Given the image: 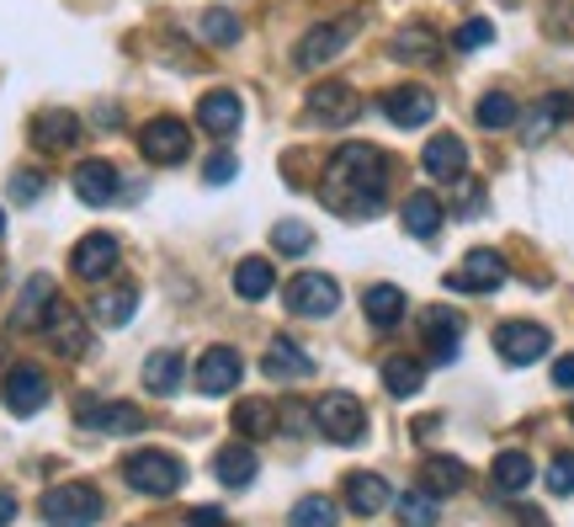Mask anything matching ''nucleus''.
I'll list each match as a JSON object with an SVG mask.
<instances>
[{
	"instance_id": "obj_1",
	"label": "nucleus",
	"mask_w": 574,
	"mask_h": 527,
	"mask_svg": "<svg viewBox=\"0 0 574 527\" xmlns=\"http://www.w3.org/2000/svg\"><path fill=\"white\" fill-rule=\"evenodd\" d=\"M388 155H383L378 144H346V149H335L330 166H325V203H330L335 214L346 218H378L388 208Z\"/></svg>"
},
{
	"instance_id": "obj_2",
	"label": "nucleus",
	"mask_w": 574,
	"mask_h": 527,
	"mask_svg": "<svg viewBox=\"0 0 574 527\" xmlns=\"http://www.w3.org/2000/svg\"><path fill=\"white\" fill-rule=\"evenodd\" d=\"M122 479L139 490V496H176L181 479H187V463L176 453H128L122 458Z\"/></svg>"
},
{
	"instance_id": "obj_3",
	"label": "nucleus",
	"mask_w": 574,
	"mask_h": 527,
	"mask_svg": "<svg viewBox=\"0 0 574 527\" xmlns=\"http://www.w3.org/2000/svg\"><path fill=\"white\" fill-rule=\"evenodd\" d=\"M101 517V496H96V485H53L43 496V523L48 527H91Z\"/></svg>"
},
{
	"instance_id": "obj_4",
	"label": "nucleus",
	"mask_w": 574,
	"mask_h": 527,
	"mask_svg": "<svg viewBox=\"0 0 574 527\" xmlns=\"http://www.w3.org/2000/svg\"><path fill=\"white\" fill-rule=\"evenodd\" d=\"M357 27H362V17H340V22L309 27V32H304V43L293 48V65H298V70H325L335 53L357 38Z\"/></svg>"
},
{
	"instance_id": "obj_5",
	"label": "nucleus",
	"mask_w": 574,
	"mask_h": 527,
	"mask_svg": "<svg viewBox=\"0 0 574 527\" xmlns=\"http://www.w3.org/2000/svg\"><path fill=\"white\" fill-rule=\"evenodd\" d=\"M287 310L304 314V320H330L335 310H340V287H335V277H325V272H298V277H287Z\"/></svg>"
},
{
	"instance_id": "obj_6",
	"label": "nucleus",
	"mask_w": 574,
	"mask_h": 527,
	"mask_svg": "<svg viewBox=\"0 0 574 527\" xmlns=\"http://www.w3.org/2000/svg\"><path fill=\"white\" fill-rule=\"evenodd\" d=\"M314 427L325 431L330 442H362V431H367V410H362L357 394L335 389V394H325V400L314 406Z\"/></svg>"
},
{
	"instance_id": "obj_7",
	"label": "nucleus",
	"mask_w": 574,
	"mask_h": 527,
	"mask_svg": "<svg viewBox=\"0 0 574 527\" xmlns=\"http://www.w3.org/2000/svg\"><path fill=\"white\" fill-rule=\"evenodd\" d=\"M139 149L155 166H181L191 155V128L181 118H149L139 128Z\"/></svg>"
},
{
	"instance_id": "obj_8",
	"label": "nucleus",
	"mask_w": 574,
	"mask_h": 527,
	"mask_svg": "<svg viewBox=\"0 0 574 527\" xmlns=\"http://www.w3.org/2000/svg\"><path fill=\"white\" fill-rule=\"evenodd\" d=\"M553 335L548 325H532V320H505V325H495V352H501L511 368H526V362L548 358Z\"/></svg>"
},
{
	"instance_id": "obj_9",
	"label": "nucleus",
	"mask_w": 574,
	"mask_h": 527,
	"mask_svg": "<svg viewBox=\"0 0 574 527\" xmlns=\"http://www.w3.org/2000/svg\"><path fill=\"white\" fill-rule=\"evenodd\" d=\"M511 277V266H505L501 251H489V245H478V251H468L463 256V266H457L447 283L457 287V293H495V287Z\"/></svg>"
},
{
	"instance_id": "obj_10",
	"label": "nucleus",
	"mask_w": 574,
	"mask_h": 527,
	"mask_svg": "<svg viewBox=\"0 0 574 527\" xmlns=\"http://www.w3.org/2000/svg\"><path fill=\"white\" fill-rule=\"evenodd\" d=\"M197 394H229V389H239V379H245V358H239L235 347H208L202 358H197Z\"/></svg>"
},
{
	"instance_id": "obj_11",
	"label": "nucleus",
	"mask_w": 574,
	"mask_h": 527,
	"mask_svg": "<svg viewBox=\"0 0 574 527\" xmlns=\"http://www.w3.org/2000/svg\"><path fill=\"white\" fill-rule=\"evenodd\" d=\"M378 113L394 128H426L430 113H436V96L426 91V86H394V91L378 96Z\"/></svg>"
},
{
	"instance_id": "obj_12",
	"label": "nucleus",
	"mask_w": 574,
	"mask_h": 527,
	"mask_svg": "<svg viewBox=\"0 0 574 527\" xmlns=\"http://www.w3.org/2000/svg\"><path fill=\"white\" fill-rule=\"evenodd\" d=\"M357 113H362V96L352 86H340V80H325V86L309 91V118L325 123V128H346V123H357Z\"/></svg>"
},
{
	"instance_id": "obj_13",
	"label": "nucleus",
	"mask_w": 574,
	"mask_h": 527,
	"mask_svg": "<svg viewBox=\"0 0 574 527\" xmlns=\"http://www.w3.org/2000/svg\"><path fill=\"white\" fill-rule=\"evenodd\" d=\"M118 256H122V245H118V235H107V230H91V235L80 240L70 251V272L75 277H86V283H96V277H107L112 266H118Z\"/></svg>"
},
{
	"instance_id": "obj_14",
	"label": "nucleus",
	"mask_w": 574,
	"mask_h": 527,
	"mask_svg": "<svg viewBox=\"0 0 574 527\" xmlns=\"http://www.w3.org/2000/svg\"><path fill=\"white\" fill-rule=\"evenodd\" d=\"M6 406L17 410V416H38L48 406V373L38 362H17L6 373Z\"/></svg>"
},
{
	"instance_id": "obj_15",
	"label": "nucleus",
	"mask_w": 574,
	"mask_h": 527,
	"mask_svg": "<svg viewBox=\"0 0 574 527\" xmlns=\"http://www.w3.org/2000/svg\"><path fill=\"white\" fill-rule=\"evenodd\" d=\"M75 421L86 431H139L144 427V410L128 406V400H80V410H75Z\"/></svg>"
},
{
	"instance_id": "obj_16",
	"label": "nucleus",
	"mask_w": 574,
	"mask_h": 527,
	"mask_svg": "<svg viewBox=\"0 0 574 527\" xmlns=\"http://www.w3.org/2000/svg\"><path fill=\"white\" fill-rule=\"evenodd\" d=\"M420 320H426L420 335H426V347H430V362H436V368L457 362V352H463V320H457L453 310H426Z\"/></svg>"
},
{
	"instance_id": "obj_17",
	"label": "nucleus",
	"mask_w": 574,
	"mask_h": 527,
	"mask_svg": "<svg viewBox=\"0 0 574 527\" xmlns=\"http://www.w3.org/2000/svg\"><path fill=\"white\" fill-rule=\"evenodd\" d=\"M420 166H426V176H436V182H463V176H468V144L457 139V134H436V139L426 144V155H420Z\"/></svg>"
},
{
	"instance_id": "obj_18",
	"label": "nucleus",
	"mask_w": 574,
	"mask_h": 527,
	"mask_svg": "<svg viewBox=\"0 0 574 527\" xmlns=\"http://www.w3.org/2000/svg\"><path fill=\"white\" fill-rule=\"evenodd\" d=\"M570 113H574V96H564V91L537 96V101L526 107V118H522V139L526 144H543L558 123H570Z\"/></svg>"
},
{
	"instance_id": "obj_19",
	"label": "nucleus",
	"mask_w": 574,
	"mask_h": 527,
	"mask_svg": "<svg viewBox=\"0 0 574 527\" xmlns=\"http://www.w3.org/2000/svg\"><path fill=\"white\" fill-rule=\"evenodd\" d=\"M118 187H122V176L107 166V160H80V166H75V197L91 203V208L118 203Z\"/></svg>"
},
{
	"instance_id": "obj_20",
	"label": "nucleus",
	"mask_w": 574,
	"mask_h": 527,
	"mask_svg": "<svg viewBox=\"0 0 574 527\" xmlns=\"http://www.w3.org/2000/svg\"><path fill=\"white\" fill-rule=\"evenodd\" d=\"M197 123H202L214 139L239 134V123H245V101H239V91H208L202 101H197Z\"/></svg>"
},
{
	"instance_id": "obj_21",
	"label": "nucleus",
	"mask_w": 574,
	"mask_h": 527,
	"mask_svg": "<svg viewBox=\"0 0 574 527\" xmlns=\"http://www.w3.org/2000/svg\"><path fill=\"white\" fill-rule=\"evenodd\" d=\"M43 335L53 341L59 358H80V352H86V325H80V314H75L65 299H53V310L43 314Z\"/></svg>"
},
{
	"instance_id": "obj_22",
	"label": "nucleus",
	"mask_w": 574,
	"mask_h": 527,
	"mask_svg": "<svg viewBox=\"0 0 574 527\" xmlns=\"http://www.w3.org/2000/svg\"><path fill=\"white\" fill-rule=\"evenodd\" d=\"M75 139H80V118H75V113H65V107H48V113H38V118H32V144H38L43 155L75 149Z\"/></svg>"
},
{
	"instance_id": "obj_23",
	"label": "nucleus",
	"mask_w": 574,
	"mask_h": 527,
	"mask_svg": "<svg viewBox=\"0 0 574 527\" xmlns=\"http://www.w3.org/2000/svg\"><path fill=\"white\" fill-rule=\"evenodd\" d=\"M346 506H352L357 517H378L383 506H394V490H388V479L383 475L357 469V475H346Z\"/></svg>"
},
{
	"instance_id": "obj_24",
	"label": "nucleus",
	"mask_w": 574,
	"mask_h": 527,
	"mask_svg": "<svg viewBox=\"0 0 574 527\" xmlns=\"http://www.w3.org/2000/svg\"><path fill=\"white\" fill-rule=\"evenodd\" d=\"M181 379H187V358H181V352L160 347V352H149V358H144V389H149V394H160V400H166V394L181 389Z\"/></svg>"
},
{
	"instance_id": "obj_25",
	"label": "nucleus",
	"mask_w": 574,
	"mask_h": 527,
	"mask_svg": "<svg viewBox=\"0 0 574 527\" xmlns=\"http://www.w3.org/2000/svg\"><path fill=\"white\" fill-rule=\"evenodd\" d=\"M256 469H261V458H256L250 442H229V448L214 458V475L224 490H245V485L256 479Z\"/></svg>"
},
{
	"instance_id": "obj_26",
	"label": "nucleus",
	"mask_w": 574,
	"mask_h": 527,
	"mask_svg": "<svg viewBox=\"0 0 574 527\" xmlns=\"http://www.w3.org/2000/svg\"><path fill=\"white\" fill-rule=\"evenodd\" d=\"M405 293L394 283H373L367 293H362V314H367V325H378V331H394L399 320H405Z\"/></svg>"
},
{
	"instance_id": "obj_27",
	"label": "nucleus",
	"mask_w": 574,
	"mask_h": 527,
	"mask_svg": "<svg viewBox=\"0 0 574 527\" xmlns=\"http://www.w3.org/2000/svg\"><path fill=\"white\" fill-rule=\"evenodd\" d=\"M133 310H139V287H133V283L101 287V293H96V304H91L96 325H107V331H118V325H128V320H133Z\"/></svg>"
},
{
	"instance_id": "obj_28",
	"label": "nucleus",
	"mask_w": 574,
	"mask_h": 527,
	"mask_svg": "<svg viewBox=\"0 0 574 527\" xmlns=\"http://www.w3.org/2000/svg\"><path fill=\"white\" fill-rule=\"evenodd\" d=\"M463 485H468V469H463L457 458L430 453L426 463H420V490H426V496H436V501H442V496H457Z\"/></svg>"
},
{
	"instance_id": "obj_29",
	"label": "nucleus",
	"mask_w": 574,
	"mask_h": 527,
	"mask_svg": "<svg viewBox=\"0 0 574 527\" xmlns=\"http://www.w3.org/2000/svg\"><path fill=\"white\" fill-rule=\"evenodd\" d=\"M261 368L271 373V379H309L314 373V358L298 347V341H287V335H277L271 347H266V358Z\"/></svg>"
},
{
	"instance_id": "obj_30",
	"label": "nucleus",
	"mask_w": 574,
	"mask_h": 527,
	"mask_svg": "<svg viewBox=\"0 0 574 527\" xmlns=\"http://www.w3.org/2000/svg\"><path fill=\"white\" fill-rule=\"evenodd\" d=\"M53 277H27L22 299H17V331H43V314L53 310Z\"/></svg>"
},
{
	"instance_id": "obj_31",
	"label": "nucleus",
	"mask_w": 574,
	"mask_h": 527,
	"mask_svg": "<svg viewBox=\"0 0 574 527\" xmlns=\"http://www.w3.org/2000/svg\"><path fill=\"white\" fill-rule=\"evenodd\" d=\"M442 218H447L442 197H430V192H409L405 197V230L415 240H430L436 230H442Z\"/></svg>"
},
{
	"instance_id": "obj_32",
	"label": "nucleus",
	"mask_w": 574,
	"mask_h": 527,
	"mask_svg": "<svg viewBox=\"0 0 574 527\" xmlns=\"http://www.w3.org/2000/svg\"><path fill=\"white\" fill-rule=\"evenodd\" d=\"M271 283H277V272H271L266 256H245V262L235 266V293L245 304H261L266 293H271Z\"/></svg>"
},
{
	"instance_id": "obj_33",
	"label": "nucleus",
	"mask_w": 574,
	"mask_h": 527,
	"mask_svg": "<svg viewBox=\"0 0 574 527\" xmlns=\"http://www.w3.org/2000/svg\"><path fill=\"white\" fill-rule=\"evenodd\" d=\"M383 389H388L394 400H415V394L426 389V368L415 358H388L383 362Z\"/></svg>"
},
{
	"instance_id": "obj_34",
	"label": "nucleus",
	"mask_w": 574,
	"mask_h": 527,
	"mask_svg": "<svg viewBox=\"0 0 574 527\" xmlns=\"http://www.w3.org/2000/svg\"><path fill=\"white\" fill-rule=\"evenodd\" d=\"M489 479H495V490L516 496V490H526V485H532V458H526L522 448H505V453H495V469H489Z\"/></svg>"
},
{
	"instance_id": "obj_35",
	"label": "nucleus",
	"mask_w": 574,
	"mask_h": 527,
	"mask_svg": "<svg viewBox=\"0 0 574 527\" xmlns=\"http://www.w3.org/2000/svg\"><path fill=\"white\" fill-rule=\"evenodd\" d=\"M388 53H394V59H415V65H436L442 43H436V32H430V27H405V32H394Z\"/></svg>"
},
{
	"instance_id": "obj_36",
	"label": "nucleus",
	"mask_w": 574,
	"mask_h": 527,
	"mask_svg": "<svg viewBox=\"0 0 574 527\" xmlns=\"http://www.w3.org/2000/svg\"><path fill=\"white\" fill-rule=\"evenodd\" d=\"M478 128H489V134H501V128H516L522 123V107H516V96L511 91H489L478 96Z\"/></svg>"
},
{
	"instance_id": "obj_37",
	"label": "nucleus",
	"mask_w": 574,
	"mask_h": 527,
	"mask_svg": "<svg viewBox=\"0 0 574 527\" xmlns=\"http://www.w3.org/2000/svg\"><path fill=\"white\" fill-rule=\"evenodd\" d=\"M235 431L245 437V442L271 437V431H277V410L266 406V400H239V406H235Z\"/></svg>"
},
{
	"instance_id": "obj_38",
	"label": "nucleus",
	"mask_w": 574,
	"mask_h": 527,
	"mask_svg": "<svg viewBox=\"0 0 574 527\" xmlns=\"http://www.w3.org/2000/svg\"><path fill=\"white\" fill-rule=\"evenodd\" d=\"M197 38H202L208 48H235L239 43V17L214 6V11H202V17H197Z\"/></svg>"
},
{
	"instance_id": "obj_39",
	"label": "nucleus",
	"mask_w": 574,
	"mask_h": 527,
	"mask_svg": "<svg viewBox=\"0 0 574 527\" xmlns=\"http://www.w3.org/2000/svg\"><path fill=\"white\" fill-rule=\"evenodd\" d=\"M394 511H399V523L405 527H436V517H442L436 496H426V490H405V496L394 501Z\"/></svg>"
},
{
	"instance_id": "obj_40",
	"label": "nucleus",
	"mask_w": 574,
	"mask_h": 527,
	"mask_svg": "<svg viewBox=\"0 0 574 527\" xmlns=\"http://www.w3.org/2000/svg\"><path fill=\"white\" fill-rule=\"evenodd\" d=\"M335 517H340V506L330 496H304L287 511V527H335Z\"/></svg>"
},
{
	"instance_id": "obj_41",
	"label": "nucleus",
	"mask_w": 574,
	"mask_h": 527,
	"mask_svg": "<svg viewBox=\"0 0 574 527\" xmlns=\"http://www.w3.org/2000/svg\"><path fill=\"white\" fill-rule=\"evenodd\" d=\"M271 245H277L283 256H304V251L314 245V230L304 224V218H283V224L271 230Z\"/></svg>"
},
{
	"instance_id": "obj_42",
	"label": "nucleus",
	"mask_w": 574,
	"mask_h": 527,
	"mask_svg": "<svg viewBox=\"0 0 574 527\" xmlns=\"http://www.w3.org/2000/svg\"><path fill=\"white\" fill-rule=\"evenodd\" d=\"M453 43L463 48V53H474V48L495 43V27L484 22V17H468V22H463V27H457V32H453Z\"/></svg>"
},
{
	"instance_id": "obj_43",
	"label": "nucleus",
	"mask_w": 574,
	"mask_h": 527,
	"mask_svg": "<svg viewBox=\"0 0 574 527\" xmlns=\"http://www.w3.org/2000/svg\"><path fill=\"white\" fill-rule=\"evenodd\" d=\"M43 187H48V176L43 170H11V197H17V203H38V197H43Z\"/></svg>"
},
{
	"instance_id": "obj_44",
	"label": "nucleus",
	"mask_w": 574,
	"mask_h": 527,
	"mask_svg": "<svg viewBox=\"0 0 574 527\" xmlns=\"http://www.w3.org/2000/svg\"><path fill=\"white\" fill-rule=\"evenodd\" d=\"M548 490H553V496H574V453H553Z\"/></svg>"
},
{
	"instance_id": "obj_45",
	"label": "nucleus",
	"mask_w": 574,
	"mask_h": 527,
	"mask_svg": "<svg viewBox=\"0 0 574 527\" xmlns=\"http://www.w3.org/2000/svg\"><path fill=\"white\" fill-rule=\"evenodd\" d=\"M235 170H239V155H229V149H218L214 160L202 166V176H208L214 187H224V182H235Z\"/></svg>"
},
{
	"instance_id": "obj_46",
	"label": "nucleus",
	"mask_w": 574,
	"mask_h": 527,
	"mask_svg": "<svg viewBox=\"0 0 574 527\" xmlns=\"http://www.w3.org/2000/svg\"><path fill=\"white\" fill-rule=\"evenodd\" d=\"M553 383H558V389H574V352H564V358L553 362Z\"/></svg>"
},
{
	"instance_id": "obj_47",
	"label": "nucleus",
	"mask_w": 574,
	"mask_h": 527,
	"mask_svg": "<svg viewBox=\"0 0 574 527\" xmlns=\"http://www.w3.org/2000/svg\"><path fill=\"white\" fill-rule=\"evenodd\" d=\"M478 197H484V187H478V182H468V187H463V208H457V214H463V218H474L478 208H484Z\"/></svg>"
},
{
	"instance_id": "obj_48",
	"label": "nucleus",
	"mask_w": 574,
	"mask_h": 527,
	"mask_svg": "<svg viewBox=\"0 0 574 527\" xmlns=\"http://www.w3.org/2000/svg\"><path fill=\"white\" fill-rule=\"evenodd\" d=\"M11 523H17V496L0 490V527H11Z\"/></svg>"
},
{
	"instance_id": "obj_49",
	"label": "nucleus",
	"mask_w": 574,
	"mask_h": 527,
	"mask_svg": "<svg viewBox=\"0 0 574 527\" xmlns=\"http://www.w3.org/2000/svg\"><path fill=\"white\" fill-rule=\"evenodd\" d=\"M0 230H6V208H0Z\"/></svg>"
},
{
	"instance_id": "obj_50",
	"label": "nucleus",
	"mask_w": 574,
	"mask_h": 527,
	"mask_svg": "<svg viewBox=\"0 0 574 527\" xmlns=\"http://www.w3.org/2000/svg\"><path fill=\"white\" fill-rule=\"evenodd\" d=\"M570 421H574V410H570Z\"/></svg>"
}]
</instances>
